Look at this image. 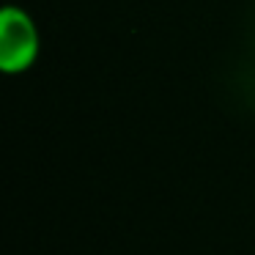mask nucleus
I'll use <instances>...</instances> for the list:
<instances>
[{
    "label": "nucleus",
    "mask_w": 255,
    "mask_h": 255,
    "mask_svg": "<svg viewBox=\"0 0 255 255\" xmlns=\"http://www.w3.org/2000/svg\"><path fill=\"white\" fill-rule=\"evenodd\" d=\"M41 52V36L33 17L19 6H6L0 14V69L25 74Z\"/></svg>",
    "instance_id": "f257e3e1"
}]
</instances>
